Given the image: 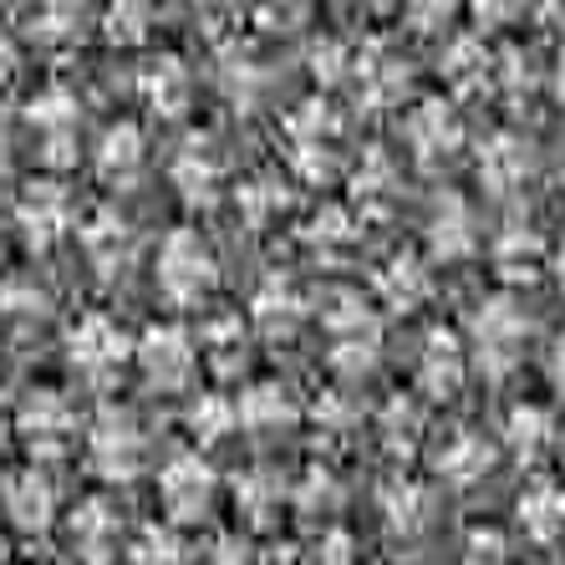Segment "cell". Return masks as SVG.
Wrapping results in <instances>:
<instances>
[{
    "label": "cell",
    "instance_id": "cell-1",
    "mask_svg": "<svg viewBox=\"0 0 565 565\" xmlns=\"http://www.w3.org/2000/svg\"><path fill=\"white\" fill-rule=\"evenodd\" d=\"M158 286L173 306H194L214 290V255L194 230H173L158 250Z\"/></svg>",
    "mask_w": 565,
    "mask_h": 565
},
{
    "label": "cell",
    "instance_id": "cell-2",
    "mask_svg": "<svg viewBox=\"0 0 565 565\" xmlns=\"http://www.w3.org/2000/svg\"><path fill=\"white\" fill-rule=\"evenodd\" d=\"M158 500L173 525H199L214 504V473L199 454H173L158 473Z\"/></svg>",
    "mask_w": 565,
    "mask_h": 565
},
{
    "label": "cell",
    "instance_id": "cell-3",
    "mask_svg": "<svg viewBox=\"0 0 565 565\" xmlns=\"http://www.w3.org/2000/svg\"><path fill=\"white\" fill-rule=\"evenodd\" d=\"M87 459L103 479H132L148 459V444L138 434L128 408H107L103 418L93 423V438H87Z\"/></svg>",
    "mask_w": 565,
    "mask_h": 565
},
{
    "label": "cell",
    "instance_id": "cell-4",
    "mask_svg": "<svg viewBox=\"0 0 565 565\" xmlns=\"http://www.w3.org/2000/svg\"><path fill=\"white\" fill-rule=\"evenodd\" d=\"M132 356H138V367H143V377L153 382V387H163V393H179V387H189V377H194V342H189L184 327H153L143 337V342L132 347Z\"/></svg>",
    "mask_w": 565,
    "mask_h": 565
},
{
    "label": "cell",
    "instance_id": "cell-5",
    "mask_svg": "<svg viewBox=\"0 0 565 565\" xmlns=\"http://www.w3.org/2000/svg\"><path fill=\"white\" fill-rule=\"evenodd\" d=\"M122 545V520L103 500H82L66 514V551L82 565H113Z\"/></svg>",
    "mask_w": 565,
    "mask_h": 565
},
{
    "label": "cell",
    "instance_id": "cell-6",
    "mask_svg": "<svg viewBox=\"0 0 565 565\" xmlns=\"http://www.w3.org/2000/svg\"><path fill=\"white\" fill-rule=\"evenodd\" d=\"M525 311L510 301V296H494V301L479 306L473 316V337H479V356H484L489 372H504L514 362V352L525 347Z\"/></svg>",
    "mask_w": 565,
    "mask_h": 565
},
{
    "label": "cell",
    "instance_id": "cell-7",
    "mask_svg": "<svg viewBox=\"0 0 565 565\" xmlns=\"http://www.w3.org/2000/svg\"><path fill=\"white\" fill-rule=\"evenodd\" d=\"M0 510L11 520L21 535H41V530H52L56 520V489L52 479L41 469H15L0 489Z\"/></svg>",
    "mask_w": 565,
    "mask_h": 565
},
{
    "label": "cell",
    "instance_id": "cell-8",
    "mask_svg": "<svg viewBox=\"0 0 565 565\" xmlns=\"http://www.w3.org/2000/svg\"><path fill=\"white\" fill-rule=\"evenodd\" d=\"M132 356L128 337H122L107 316H87L77 331H72V367L82 372V377H93V382H107L113 372L122 367Z\"/></svg>",
    "mask_w": 565,
    "mask_h": 565
},
{
    "label": "cell",
    "instance_id": "cell-9",
    "mask_svg": "<svg viewBox=\"0 0 565 565\" xmlns=\"http://www.w3.org/2000/svg\"><path fill=\"white\" fill-rule=\"evenodd\" d=\"M21 434L31 438L36 454H66V448H72V434H77V413L66 408V397L36 393L26 408H21Z\"/></svg>",
    "mask_w": 565,
    "mask_h": 565
},
{
    "label": "cell",
    "instance_id": "cell-10",
    "mask_svg": "<svg viewBox=\"0 0 565 565\" xmlns=\"http://www.w3.org/2000/svg\"><path fill=\"white\" fill-rule=\"evenodd\" d=\"M408 138H413V148H418L423 158H438V153H454L459 148V138H463V128H459V118H454V107L448 103H423L418 113H413V122H408Z\"/></svg>",
    "mask_w": 565,
    "mask_h": 565
},
{
    "label": "cell",
    "instance_id": "cell-11",
    "mask_svg": "<svg viewBox=\"0 0 565 565\" xmlns=\"http://www.w3.org/2000/svg\"><path fill=\"white\" fill-rule=\"evenodd\" d=\"M239 423L250 428V434H280L296 423V408H290L286 387L276 382H265V387H250V393L239 397Z\"/></svg>",
    "mask_w": 565,
    "mask_h": 565
},
{
    "label": "cell",
    "instance_id": "cell-12",
    "mask_svg": "<svg viewBox=\"0 0 565 565\" xmlns=\"http://www.w3.org/2000/svg\"><path fill=\"white\" fill-rule=\"evenodd\" d=\"M463 387V352L454 337H428V352H423V393L434 397H454Z\"/></svg>",
    "mask_w": 565,
    "mask_h": 565
},
{
    "label": "cell",
    "instance_id": "cell-13",
    "mask_svg": "<svg viewBox=\"0 0 565 565\" xmlns=\"http://www.w3.org/2000/svg\"><path fill=\"white\" fill-rule=\"evenodd\" d=\"M138 169H143V138H138L132 122H118L103 138V148H97V173H103L107 184H128Z\"/></svg>",
    "mask_w": 565,
    "mask_h": 565
},
{
    "label": "cell",
    "instance_id": "cell-14",
    "mask_svg": "<svg viewBox=\"0 0 565 565\" xmlns=\"http://www.w3.org/2000/svg\"><path fill=\"white\" fill-rule=\"evenodd\" d=\"M520 520L535 540H555L565 530V489L555 484H530L520 500Z\"/></svg>",
    "mask_w": 565,
    "mask_h": 565
},
{
    "label": "cell",
    "instance_id": "cell-15",
    "mask_svg": "<svg viewBox=\"0 0 565 565\" xmlns=\"http://www.w3.org/2000/svg\"><path fill=\"white\" fill-rule=\"evenodd\" d=\"M132 565H184V545L169 525H143L132 540Z\"/></svg>",
    "mask_w": 565,
    "mask_h": 565
},
{
    "label": "cell",
    "instance_id": "cell-16",
    "mask_svg": "<svg viewBox=\"0 0 565 565\" xmlns=\"http://www.w3.org/2000/svg\"><path fill=\"white\" fill-rule=\"evenodd\" d=\"M214 179H220V163H214V158L204 153L199 143H189L184 158H179V169H173V184L184 189L189 199H199V194H210V189H214Z\"/></svg>",
    "mask_w": 565,
    "mask_h": 565
},
{
    "label": "cell",
    "instance_id": "cell-17",
    "mask_svg": "<svg viewBox=\"0 0 565 565\" xmlns=\"http://www.w3.org/2000/svg\"><path fill=\"white\" fill-rule=\"evenodd\" d=\"M143 87H148V97H153L163 113H179V107H184L189 77H184V66L179 62H153L148 66V77H143Z\"/></svg>",
    "mask_w": 565,
    "mask_h": 565
},
{
    "label": "cell",
    "instance_id": "cell-18",
    "mask_svg": "<svg viewBox=\"0 0 565 565\" xmlns=\"http://www.w3.org/2000/svg\"><path fill=\"white\" fill-rule=\"evenodd\" d=\"M489 463V448L479 444V438H454V444L438 454V469L448 473V479H459V484H469L473 473H484Z\"/></svg>",
    "mask_w": 565,
    "mask_h": 565
},
{
    "label": "cell",
    "instance_id": "cell-19",
    "mask_svg": "<svg viewBox=\"0 0 565 565\" xmlns=\"http://www.w3.org/2000/svg\"><path fill=\"white\" fill-rule=\"evenodd\" d=\"M525 163H530V158H525V148H520V143H510V138H500V143H494V148H489V153H484V163H479V173H484V179H489V184H494V189H510L514 179L525 173Z\"/></svg>",
    "mask_w": 565,
    "mask_h": 565
},
{
    "label": "cell",
    "instance_id": "cell-20",
    "mask_svg": "<svg viewBox=\"0 0 565 565\" xmlns=\"http://www.w3.org/2000/svg\"><path fill=\"white\" fill-rule=\"evenodd\" d=\"M235 504L250 514V520H270V510H280V484L260 469V473H250V479H239Z\"/></svg>",
    "mask_w": 565,
    "mask_h": 565
},
{
    "label": "cell",
    "instance_id": "cell-21",
    "mask_svg": "<svg viewBox=\"0 0 565 565\" xmlns=\"http://www.w3.org/2000/svg\"><path fill=\"white\" fill-rule=\"evenodd\" d=\"M444 210H448V224L444 220L434 224V245L444 255H463L473 245V239H469V220H463V204H459V199H444Z\"/></svg>",
    "mask_w": 565,
    "mask_h": 565
},
{
    "label": "cell",
    "instance_id": "cell-22",
    "mask_svg": "<svg viewBox=\"0 0 565 565\" xmlns=\"http://www.w3.org/2000/svg\"><path fill=\"white\" fill-rule=\"evenodd\" d=\"M189 423H194L199 438H224V434H230V423H239V408H230L224 397H204Z\"/></svg>",
    "mask_w": 565,
    "mask_h": 565
},
{
    "label": "cell",
    "instance_id": "cell-23",
    "mask_svg": "<svg viewBox=\"0 0 565 565\" xmlns=\"http://www.w3.org/2000/svg\"><path fill=\"white\" fill-rule=\"evenodd\" d=\"M510 444H514V454H535L540 444H545V413H535V408H520L510 418Z\"/></svg>",
    "mask_w": 565,
    "mask_h": 565
},
{
    "label": "cell",
    "instance_id": "cell-24",
    "mask_svg": "<svg viewBox=\"0 0 565 565\" xmlns=\"http://www.w3.org/2000/svg\"><path fill=\"white\" fill-rule=\"evenodd\" d=\"M31 189H36V184H31ZM62 210H66V199L52 194V184H41L36 194H26V210H21V214H26V224L41 220V224H46V235H52L56 224H62Z\"/></svg>",
    "mask_w": 565,
    "mask_h": 565
},
{
    "label": "cell",
    "instance_id": "cell-25",
    "mask_svg": "<svg viewBox=\"0 0 565 565\" xmlns=\"http://www.w3.org/2000/svg\"><path fill=\"white\" fill-rule=\"evenodd\" d=\"M387 290H393L403 306H413V301H423V296H428V280H423L418 265H393V276H387Z\"/></svg>",
    "mask_w": 565,
    "mask_h": 565
},
{
    "label": "cell",
    "instance_id": "cell-26",
    "mask_svg": "<svg viewBox=\"0 0 565 565\" xmlns=\"http://www.w3.org/2000/svg\"><path fill=\"white\" fill-rule=\"evenodd\" d=\"M448 62H454V66H448V77L459 82V87H469V72H473V66H484V56H479V46H473V41H459Z\"/></svg>",
    "mask_w": 565,
    "mask_h": 565
},
{
    "label": "cell",
    "instance_id": "cell-27",
    "mask_svg": "<svg viewBox=\"0 0 565 565\" xmlns=\"http://www.w3.org/2000/svg\"><path fill=\"white\" fill-rule=\"evenodd\" d=\"M448 11H454V0H408V15L423 31H434L438 21H448Z\"/></svg>",
    "mask_w": 565,
    "mask_h": 565
},
{
    "label": "cell",
    "instance_id": "cell-28",
    "mask_svg": "<svg viewBox=\"0 0 565 565\" xmlns=\"http://www.w3.org/2000/svg\"><path fill=\"white\" fill-rule=\"evenodd\" d=\"M316 565H356L352 561V540H347V535H331L327 545H321V555H316Z\"/></svg>",
    "mask_w": 565,
    "mask_h": 565
},
{
    "label": "cell",
    "instance_id": "cell-29",
    "mask_svg": "<svg viewBox=\"0 0 565 565\" xmlns=\"http://www.w3.org/2000/svg\"><path fill=\"white\" fill-rule=\"evenodd\" d=\"M210 565H250V555H245V551H239V545H235V540H224V545H220V551H214V561Z\"/></svg>",
    "mask_w": 565,
    "mask_h": 565
},
{
    "label": "cell",
    "instance_id": "cell-30",
    "mask_svg": "<svg viewBox=\"0 0 565 565\" xmlns=\"http://www.w3.org/2000/svg\"><path fill=\"white\" fill-rule=\"evenodd\" d=\"M11 72H15V46H11V36L0 31V82L11 77Z\"/></svg>",
    "mask_w": 565,
    "mask_h": 565
},
{
    "label": "cell",
    "instance_id": "cell-31",
    "mask_svg": "<svg viewBox=\"0 0 565 565\" xmlns=\"http://www.w3.org/2000/svg\"><path fill=\"white\" fill-rule=\"evenodd\" d=\"M555 382H561V393H565V337H561V347H555Z\"/></svg>",
    "mask_w": 565,
    "mask_h": 565
},
{
    "label": "cell",
    "instance_id": "cell-32",
    "mask_svg": "<svg viewBox=\"0 0 565 565\" xmlns=\"http://www.w3.org/2000/svg\"><path fill=\"white\" fill-rule=\"evenodd\" d=\"M555 87H561V97H565V56H561V72H555Z\"/></svg>",
    "mask_w": 565,
    "mask_h": 565
},
{
    "label": "cell",
    "instance_id": "cell-33",
    "mask_svg": "<svg viewBox=\"0 0 565 565\" xmlns=\"http://www.w3.org/2000/svg\"><path fill=\"white\" fill-rule=\"evenodd\" d=\"M561 290H565V250H561Z\"/></svg>",
    "mask_w": 565,
    "mask_h": 565
},
{
    "label": "cell",
    "instance_id": "cell-34",
    "mask_svg": "<svg viewBox=\"0 0 565 565\" xmlns=\"http://www.w3.org/2000/svg\"><path fill=\"white\" fill-rule=\"evenodd\" d=\"M0 158H6V138H0Z\"/></svg>",
    "mask_w": 565,
    "mask_h": 565
}]
</instances>
